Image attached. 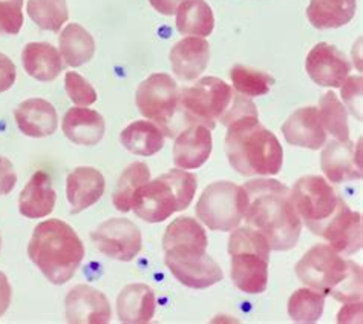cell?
<instances>
[{
    "label": "cell",
    "mask_w": 363,
    "mask_h": 324,
    "mask_svg": "<svg viewBox=\"0 0 363 324\" xmlns=\"http://www.w3.org/2000/svg\"><path fill=\"white\" fill-rule=\"evenodd\" d=\"M319 237L325 238L334 251L343 256H350L362 249V215L351 211L350 206L340 200L336 212L323 226Z\"/></svg>",
    "instance_id": "14"
},
{
    "label": "cell",
    "mask_w": 363,
    "mask_h": 324,
    "mask_svg": "<svg viewBox=\"0 0 363 324\" xmlns=\"http://www.w3.org/2000/svg\"><path fill=\"white\" fill-rule=\"evenodd\" d=\"M178 95L177 82L169 74L155 72L140 83L135 94L137 108L170 137V123L178 112Z\"/></svg>",
    "instance_id": "10"
},
{
    "label": "cell",
    "mask_w": 363,
    "mask_h": 324,
    "mask_svg": "<svg viewBox=\"0 0 363 324\" xmlns=\"http://www.w3.org/2000/svg\"><path fill=\"white\" fill-rule=\"evenodd\" d=\"M13 298V289L11 284H9L6 275L4 272H0V317L8 310L9 304H11Z\"/></svg>",
    "instance_id": "42"
},
{
    "label": "cell",
    "mask_w": 363,
    "mask_h": 324,
    "mask_svg": "<svg viewBox=\"0 0 363 324\" xmlns=\"http://www.w3.org/2000/svg\"><path fill=\"white\" fill-rule=\"evenodd\" d=\"M305 70L314 83L325 88H340L350 75L351 65L340 50L330 43H318L307 55Z\"/></svg>",
    "instance_id": "15"
},
{
    "label": "cell",
    "mask_w": 363,
    "mask_h": 324,
    "mask_svg": "<svg viewBox=\"0 0 363 324\" xmlns=\"http://www.w3.org/2000/svg\"><path fill=\"white\" fill-rule=\"evenodd\" d=\"M120 141L132 154L150 157L164 146V132L154 122L137 120L121 131Z\"/></svg>",
    "instance_id": "26"
},
{
    "label": "cell",
    "mask_w": 363,
    "mask_h": 324,
    "mask_svg": "<svg viewBox=\"0 0 363 324\" xmlns=\"http://www.w3.org/2000/svg\"><path fill=\"white\" fill-rule=\"evenodd\" d=\"M155 293L147 284H128L117 298V312L121 323L146 324L155 315Z\"/></svg>",
    "instance_id": "23"
},
{
    "label": "cell",
    "mask_w": 363,
    "mask_h": 324,
    "mask_svg": "<svg viewBox=\"0 0 363 324\" xmlns=\"http://www.w3.org/2000/svg\"><path fill=\"white\" fill-rule=\"evenodd\" d=\"M198 180L186 169H172L143 185L132 198V211L147 223H161L184 211L196 194Z\"/></svg>",
    "instance_id": "5"
},
{
    "label": "cell",
    "mask_w": 363,
    "mask_h": 324,
    "mask_svg": "<svg viewBox=\"0 0 363 324\" xmlns=\"http://www.w3.org/2000/svg\"><path fill=\"white\" fill-rule=\"evenodd\" d=\"M247 226L259 231L272 251H290L298 244L302 220L291 203L290 189L273 178H257L245 183Z\"/></svg>",
    "instance_id": "1"
},
{
    "label": "cell",
    "mask_w": 363,
    "mask_h": 324,
    "mask_svg": "<svg viewBox=\"0 0 363 324\" xmlns=\"http://www.w3.org/2000/svg\"><path fill=\"white\" fill-rule=\"evenodd\" d=\"M106 182L99 169L91 166L75 168L66 178V197L71 214H80L95 205L104 194Z\"/></svg>",
    "instance_id": "20"
},
{
    "label": "cell",
    "mask_w": 363,
    "mask_h": 324,
    "mask_svg": "<svg viewBox=\"0 0 363 324\" xmlns=\"http://www.w3.org/2000/svg\"><path fill=\"white\" fill-rule=\"evenodd\" d=\"M149 2L160 14L174 16V14H177L181 4L186 2V0H149Z\"/></svg>",
    "instance_id": "43"
},
{
    "label": "cell",
    "mask_w": 363,
    "mask_h": 324,
    "mask_svg": "<svg viewBox=\"0 0 363 324\" xmlns=\"http://www.w3.org/2000/svg\"><path fill=\"white\" fill-rule=\"evenodd\" d=\"M290 198L299 218L314 235L320 234L342 200L327 180L319 176L301 177L290 190Z\"/></svg>",
    "instance_id": "9"
},
{
    "label": "cell",
    "mask_w": 363,
    "mask_h": 324,
    "mask_svg": "<svg viewBox=\"0 0 363 324\" xmlns=\"http://www.w3.org/2000/svg\"><path fill=\"white\" fill-rule=\"evenodd\" d=\"M270 246L267 238L250 226L240 227L228 238L230 277L240 291L257 295L264 293L269 284Z\"/></svg>",
    "instance_id": "6"
},
{
    "label": "cell",
    "mask_w": 363,
    "mask_h": 324,
    "mask_svg": "<svg viewBox=\"0 0 363 324\" xmlns=\"http://www.w3.org/2000/svg\"><path fill=\"white\" fill-rule=\"evenodd\" d=\"M212 134L204 125H189L179 132L174 145V163L179 169H196L203 166L212 154Z\"/></svg>",
    "instance_id": "19"
},
{
    "label": "cell",
    "mask_w": 363,
    "mask_h": 324,
    "mask_svg": "<svg viewBox=\"0 0 363 324\" xmlns=\"http://www.w3.org/2000/svg\"><path fill=\"white\" fill-rule=\"evenodd\" d=\"M60 55L72 68L88 63L95 53L94 37L79 23H69L59 37Z\"/></svg>",
    "instance_id": "28"
},
{
    "label": "cell",
    "mask_w": 363,
    "mask_h": 324,
    "mask_svg": "<svg viewBox=\"0 0 363 324\" xmlns=\"http://www.w3.org/2000/svg\"><path fill=\"white\" fill-rule=\"evenodd\" d=\"M298 279L311 289L340 303L362 300L363 274L354 261L343 259L330 244H314L296 264Z\"/></svg>",
    "instance_id": "3"
},
{
    "label": "cell",
    "mask_w": 363,
    "mask_h": 324,
    "mask_svg": "<svg viewBox=\"0 0 363 324\" xmlns=\"http://www.w3.org/2000/svg\"><path fill=\"white\" fill-rule=\"evenodd\" d=\"M95 249L109 259L132 261L141 251V232L128 218H111L91 232Z\"/></svg>",
    "instance_id": "12"
},
{
    "label": "cell",
    "mask_w": 363,
    "mask_h": 324,
    "mask_svg": "<svg viewBox=\"0 0 363 324\" xmlns=\"http://www.w3.org/2000/svg\"><path fill=\"white\" fill-rule=\"evenodd\" d=\"M164 263L181 284L192 289H207L224 277L223 269L207 249H167Z\"/></svg>",
    "instance_id": "11"
},
{
    "label": "cell",
    "mask_w": 363,
    "mask_h": 324,
    "mask_svg": "<svg viewBox=\"0 0 363 324\" xmlns=\"http://www.w3.org/2000/svg\"><path fill=\"white\" fill-rule=\"evenodd\" d=\"M18 129L25 136L43 139L52 136L59 126V117L52 104L43 99H28L14 111Z\"/></svg>",
    "instance_id": "21"
},
{
    "label": "cell",
    "mask_w": 363,
    "mask_h": 324,
    "mask_svg": "<svg viewBox=\"0 0 363 324\" xmlns=\"http://www.w3.org/2000/svg\"><path fill=\"white\" fill-rule=\"evenodd\" d=\"M65 90L68 97L79 107H89L97 102V92L92 85L86 80L79 72H66L65 75Z\"/></svg>",
    "instance_id": "36"
},
{
    "label": "cell",
    "mask_w": 363,
    "mask_h": 324,
    "mask_svg": "<svg viewBox=\"0 0 363 324\" xmlns=\"http://www.w3.org/2000/svg\"><path fill=\"white\" fill-rule=\"evenodd\" d=\"M233 88L224 80L216 77H204L194 87L183 88L178 95V109L183 114L187 125H204L210 131L216 122L230 107Z\"/></svg>",
    "instance_id": "7"
},
{
    "label": "cell",
    "mask_w": 363,
    "mask_h": 324,
    "mask_svg": "<svg viewBox=\"0 0 363 324\" xmlns=\"http://www.w3.org/2000/svg\"><path fill=\"white\" fill-rule=\"evenodd\" d=\"M325 308V295L316 289L302 288L296 291L290 300L286 310L294 323L311 324L319 321Z\"/></svg>",
    "instance_id": "33"
},
{
    "label": "cell",
    "mask_w": 363,
    "mask_h": 324,
    "mask_svg": "<svg viewBox=\"0 0 363 324\" xmlns=\"http://www.w3.org/2000/svg\"><path fill=\"white\" fill-rule=\"evenodd\" d=\"M26 11L40 30L52 33H59L69 17L66 0H28Z\"/></svg>",
    "instance_id": "32"
},
{
    "label": "cell",
    "mask_w": 363,
    "mask_h": 324,
    "mask_svg": "<svg viewBox=\"0 0 363 324\" xmlns=\"http://www.w3.org/2000/svg\"><path fill=\"white\" fill-rule=\"evenodd\" d=\"M247 194L232 182L208 185L196 203V217L210 231L230 232L244 220Z\"/></svg>",
    "instance_id": "8"
},
{
    "label": "cell",
    "mask_w": 363,
    "mask_h": 324,
    "mask_svg": "<svg viewBox=\"0 0 363 324\" xmlns=\"http://www.w3.org/2000/svg\"><path fill=\"white\" fill-rule=\"evenodd\" d=\"M17 77V70L13 60L8 55L0 53V92L13 88Z\"/></svg>",
    "instance_id": "40"
},
{
    "label": "cell",
    "mask_w": 363,
    "mask_h": 324,
    "mask_svg": "<svg viewBox=\"0 0 363 324\" xmlns=\"http://www.w3.org/2000/svg\"><path fill=\"white\" fill-rule=\"evenodd\" d=\"M66 320L71 324H106L111 321V304L103 292L88 284H79L65 300Z\"/></svg>",
    "instance_id": "16"
},
{
    "label": "cell",
    "mask_w": 363,
    "mask_h": 324,
    "mask_svg": "<svg viewBox=\"0 0 363 324\" xmlns=\"http://www.w3.org/2000/svg\"><path fill=\"white\" fill-rule=\"evenodd\" d=\"M150 180V171L146 163H132L123 171L116 190H113L112 202L120 212L132 211V198L137 190Z\"/></svg>",
    "instance_id": "31"
},
{
    "label": "cell",
    "mask_w": 363,
    "mask_h": 324,
    "mask_svg": "<svg viewBox=\"0 0 363 324\" xmlns=\"http://www.w3.org/2000/svg\"><path fill=\"white\" fill-rule=\"evenodd\" d=\"M362 141L333 140L323 145L320 166L331 183L354 182L362 178Z\"/></svg>",
    "instance_id": "13"
},
{
    "label": "cell",
    "mask_w": 363,
    "mask_h": 324,
    "mask_svg": "<svg viewBox=\"0 0 363 324\" xmlns=\"http://www.w3.org/2000/svg\"><path fill=\"white\" fill-rule=\"evenodd\" d=\"M342 99L345 102L348 109L357 120H362V90L363 79L362 75H348L342 83Z\"/></svg>",
    "instance_id": "38"
},
{
    "label": "cell",
    "mask_w": 363,
    "mask_h": 324,
    "mask_svg": "<svg viewBox=\"0 0 363 324\" xmlns=\"http://www.w3.org/2000/svg\"><path fill=\"white\" fill-rule=\"evenodd\" d=\"M225 152L230 166L245 177L276 176L284 163L281 143L261 125L259 114H245L227 126Z\"/></svg>",
    "instance_id": "2"
},
{
    "label": "cell",
    "mask_w": 363,
    "mask_h": 324,
    "mask_svg": "<svg viewBox=\"0 0 363 324\" xmlns=\"http://www.w3.org/2000/svg\"><path fill=\"white\" fill-rule=\"evenodd\" d=\"M282 134L290 145L313 151L320 149L327 143V131L322 125L316 107L294 111L282 125Z\"/></svg>",
    "instance_id": "17"
},
{
    "label": "cell",
    "mask_w": 363,
    "mask_h": 324,
    "mask_svg": "<svg viewBox=\"0 0 363 324\" xmlns=\"http://www.w3.org/2000/svg\"><path fill=\"white\" fill-rule=\"evenodd\" d=\"M23 0H0V36H16L23 26Z\"/></svg>",
    "instance_id": "37"
},
{
    "label": "cell",
    "mask_w": 363,
    "mask_h": 324,
    "mask_svg": "<svg viewBox=\"0 0 363 324\" xmlns=\"http://www.w3.org/2000/svg\"><path fill=\"white\" fill-rule=\"evenodd\" d=\"M357 0H310L307 17L318 30H333L352 21Z\"/></svg>",
    "instance_id": "27"
},
{
    "label": "cell",
    "mask_w": 363,
    "mask_h": 324,
    "mask_svg": "<svg viewBox=\"0 0 363 324\" xmlns=\"http://www.w3.org/2000/svg\"><path fill=\"white\" fill-rule=\"evenodd\" d=\"M0 244H2V240H0Z\"/></svg>",
    "instance_id": "44"
},
{
    "label": "cell",
    "mask_w": 363,
    "mask_h": 324,
    "mask_svg": "<svg viewBox=\"0 0 363 324\" xmlns=\"http://www.w3.org/2000/svg\"><path fill=\"white\" fill-rule=\"evenodd\" d=\"M215 17L204 0H186L177 11V30L183 36L207 37L213 33Z\"/></svg>",
    "instance_id": "29"
},
{
    "label": "cell",
    "mask_w": 363,
    "mask_h": 324,
    "mask_svg": "<svg viewBox=\"0 0 363 324\" xmlns=\"http://www.w3.org/2000/svg\"><path fill=\"white\" fill-rule=\"evenodd\" d=\"M207 235L204 227L192 217H178L172 222L162 237V249L170 247H199L207 249Z\"/></svg>",
    "instance_id": "30"
},
{
    "label": "cell",
    "mask_w": 363,
    "mask_h": 324,
    "mask_svg": "<svg viewBox=\"0 0 363 324\" xmlns=\"http://www.w3.org/2000/svg\"><path fill=\"white\" fill-rule=\"evenodd\" d=\"M319 117L325 131L330 132L337 140L350 139L348 114L337 95L328 91L325 92L319 102Z\"/></svg>",
    "instance_id": "34"
},
{
    "label": "cell",
    "mask_w": 363,
    "mask_h": 324,
    "mask_svg": "<svg viewBox=\"0 0 363 324\" xmlns=\"http://www.w3.org/2000/svg\"><path fill=\"white\" fill-rule=\"evenodd\" d=\"M230 79L235 91L247 95V97H261V95L269 94L274 83L270 74L242 65L233 66L230 70Z\"/></svg>",
    "instance_id": "35"
},
{
    "label": "cell",
    "mask_w": 363,
    "mask_h": 324,
    "mask_svg": "<svg viewBox=\"0 0 363 324\" xmlns=\"http://www.w3.org/2000/svg\"><path fill=\"white\" fill-rule=\"evenodd\" d=\"M28 255L52 284H65L83 261L84 246L68 223L52 218L37 225L28 244Z\"/></svg>",
    "instance_id": "4"
},
{
    "label": "cell",
    "mask_w": 363,
    "mask_h": 324,
    "mask_svg": "<svg viewBox=\"0 0 363 324\" xmlns=\"http://www.w3.org/2000/svg\"><path fill=\"white\" fill-rule=\"evenodd\" d=\"M62 128L65 136L75 145L94 146L101 141L104 136V119L101 114L88 107L71 108L65 114Z\"/></svg>",
    "instance_id": "24"
},
{
    "label": "cell",
    "mask_w": 363,
    "mask_h": 324,
    "mask_svg": "<svg viewBox=\"0 0 363 324\" xmlns=\"http://www.w3.org/2000/svg\"><path fill=\"white\" fill-rule=\"evenodd\" d=\"M23 68L33 79L51 82L63 70V59L55 46L43 42L28 43L22 51Z\"/></svg>",
    "instance_id": "25"
},
{
    "label": "cell",
    "mask_w": 363,
    "mask_h": 324,
    "mask_svg": "<svg viewBox=\"0 0 363 324\" xmlns=\"http://www.w3.org/2000/svg\"><path fill=\"white\" fill-rule=\"evenodd\" d=\"M172 71L184 82L196 80L208 66L210 45L204 37L189 36L179 40L169 54Z\"/></svg>",
    "instance_id": "18"
},
{
    "label": "cell",
    "mask_w": 363,
    "mask_h": 324,
    "mask_svg": "<svg viewBox=\"0 0 363 324\" xmlns=\"http://www.w3.org/2000/svg\"><path fill=\"white\" fill-rule=\"evenodd\" d=\"M17 183V176L11 161L0 156V197L13 193Z\"/></svg>",
    "instance_id": "39"
},
{
    "label": "cell",
    "mask_w": 363,
    "mask_h": 324,
    "mask_svg": "<svg viewBox=\"0 0 363 324\" xmlns=\"http://www.w3.org/2000/svg\"><path fill=\"white\" fill-rule=\"evenodd\" d=\"M55 198L57 194L52 188L51 177L45 171H37L22 189L18 197V211L31 220L45 218L54 211Z\"/></svg>",
    "instance_id": "22"
},
{
    "label": "cell",
    "mask_w": 363,
    "mask_h": 324,
    "mask_svg": "<svg viewBox=\"0 0 363 324\" xmlns=\"http://www.w3.org/2000/svg\"><path fill=\"white\" fill-rule=\"evenodd\" d=\"M362 323V303H347V306H343L337 315V323Z\"/></svg>",
    "instance_id": "41"
}]
</instances>
